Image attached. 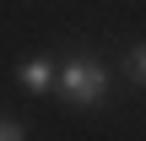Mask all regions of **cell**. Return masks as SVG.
Returning <instances> with one entry per match:
<instances>
[{"instance_id":"6da1fadb","label":"cell","mask_w":146,"mask_h":141,"mask_svg":"<svg viewBox=\"0 0 146 141\" xmlns=\"http://www.w3.org/2000/svg\"><path fill=\"white\" fill-rule=\"evenodd\" d=\"M54 92H60L70 109H103V103H108V65H103L98 54L76 49V54H65Z\"/></svg>"},{"instance_id":"7a4b0ae2","label":"cell","mask_w":146,"mask_h":141,"mask_svg":"<svg viewBox=\"0 0 146 141\" xmlns=\"http://www.w3.org/2000/svg\"><path fill=\"white\" fill-rule=\"evenodd\" d=\"M16 82H22L27 92H54V82H60V60H54V54H33V60H22V65H16Z\"/></svg>"},{"instance_id":"3957f363","label":"cell","mask_w":146,"mask_h":141,"mask_svg":"<svg viewBox=\"0 0 146 141\" xmlns=\"http://www.w3.org/2000/svg\"><path fill=\"white\" fill-rule=\"evenodd\" d=\"M119 71H125V82H130V87H146V43H130V49H125Z\"/></svg>"},{"instance_id":"277c9868","label":"cell","mask_w":146,"mask_h":141,"mask_svg":"<svg viewBox=\"0 0 146 141\" xmlns=\"http://www.w3.org/2000/svg\"><path fill=\"white\" fill-rule=\"evenodd\" d=\"M0 141H27V130H22L16 120H0Z\"/></svg>"}]
</instances>
